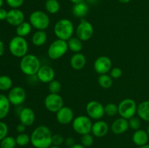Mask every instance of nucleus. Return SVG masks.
I'll use <instances>...</instances> for the list:
<instances>
[{"label": "nucleus", "instance_id": "obj_1", "mask_svg": "<svg viewBox=\"0 0 149 148\" xmlns=\"http://www.w3.org/2000/svg\"><path fill=\"white\" fill-rule=\"evenodd\" d=\"M31 143L35 148H49L52 145V134L46 126H39L32 131Z\"/></svg>", "mask_w": 149, "mask_h": 148}, {"label": "nucleus", "instance_id": "obj_2", "mask_svg": "<svg viewBox=\"0 0 149 148\" xmlns=\"http://www.w3.org/2000/svg\"><path fill=\"white\" fill-rule=\"evenodd\" d=\"M41 66L42 65L39 58L32 54H27L20 59V70L25 75L29 76L36 75Z\"/></svg>", "mask_w": 149, "mask_h": 148}, {"label": "nucleus", "instance_id": "obj_3", "mask_svg": "<svg viewBox=\"0 0 149 148\" xmlns=\"http://www.w3.org/2000/svg\"><path fill=\"white\" fill-rule=\"evenodd\" d=\"M74 33V24L68 19H61L54 26V33L58 39L67 41L72 37Z\"/></svg>", "mask_w": 149, "mask_h": 148}, {"label": "nucleus", "instance_id": "obj_4", "mask_svg": "<svg viewBox=\"0 0 149 148\" xmlns=\"http://www.w3.org/2000/svg\"><path fill=\"white\" fill-rule=\"evenodd\" d=\"M9 50L13 56L22 58L28 54L29 44L24 37L16 36L9 43Z\"/></svg>", "mask_w": 149, "mask_h": 148}, {"label": "nucleus", "instance_id": "obj_5", "mask_svg": "<svg viewBox=\"0 0 149 148\" xmlns=\"http://www.w3.org/2000/svg\"><path fill=\"white\" fill-rule=\"evenodd\" d=\"M29 23L36 30H45L50 24V19L46 12L36 10L30 15Z\"/></svg>", "mask_w": 149, "mask_h": 148}, {"label": "nucleus", "instance_id": "obj_6", "mask_svg": "<svg viewBox=\"0 0 149 148\" xmlns=\"http://www.w3.org/2000/svg\"><path fill=\"white\" fill-rule=\"evenodd\" d=\"M68 50L66 41L56 39L50 44L47 49V55L51 59H58L63 57Z\"/></svg>", "mask_w": 149, "mask_h": 148}, {"label": "nucleus", "instance_id": "obj_7", "mask_svg": "<svg viewBox=\"0 0 149 148\" xmlns=\"http://www.w3.org/2000/svg\"><path fill=\"white\" fill-rule=\"evenodd\" d=\"M93 124L91 118L89 116L79 115L73 120L72 128L77 133L84 135L91 133Z\"/></svg>", "mask_w": 149, "mask_h": 148}, {"label": "nucleus", "instance_id": "obj_8", "mask_svg": "<svg viewBox=\"0 0 149 148\" xmlns=\"http://www.w3.org/2000/svg\"><path fill=\"white\" fill-rule=\"evenodd\" d=\"M138 105L135 100L130 98H127L122 100L118 104V114L120 117L129 120L135 116L137 113Z\"/></svg>", "mask_w": 149, "mask_h": 148}, {"label": "nucleus", "instance_id": "obj_9", "mask_svg": "<svg viewBox=\"0 0 149 148\" xmlns=\"http://www.w3.org/2000/svg\"><path fill=\"white\" fill-rule=\"evenodd\" d=\"M93 33H94V28L92 23L84 19L81 20L76 28L77 37L82 41L90 40L93 37Z\"/></svg>", "mask_w": 149, "mask_h": 148}, {"label": "nucleus", "instance_id": "obj_10", "mask_svg": "<svg viewBox=\"0 0 149 148\" xmlns=\"http://www.w3.org/2000/svg\"><path fill=\"white\" fill-rule=\"evenodd\" d=\"M86 112L87 116L93 120H100L104 116V106L98 101L92 100L89 102L86 106Z\"/></svg>", "mask_w": 149, "mask_h": 148}, {"label": "nucleus", "instance_id": "obj_11", "mask_svg": "<svg viewBox=\"0 0 149 148\" xmlns=\"http://www.w3.org/2000/svg\"><path fill=\"white\" fill-rule=\"evenodd\" d=\"M45 106L48 111L56 113L63 107V99L59 94L49 93L45 97Z\"/></svg>", "mask_w": 149, "mask_h": 148}, {"label": "nucleus", "instance_id": "obj_12", "mask_svg": "<svg viewBox=\"0 0 149 148\" xmlns=\"http://www.w3.org/2000/svg\"><path fill=\"white\" fill-rule=\"evenodd\" d=\"M7 97L10 104L16 106L20 105L26 100V92L23 87H13L10 89Z\"/></svg>", "mask_w": 149, "mask_h": 148}, {"label": "nucleus", "instance_id": "obj_13", "mask_svg": "<svg viewBox=\"0 0 149 148\" xmlns=\"http://www.w3.org/2000/svg\"><path fill=\"white\" fill-rule=\"evenodd\" d=\"M94 69L97 73L107 74L112 68L111 59L107 56L98 57L94 62Z\"/></svg>", "mask_w": 149, "mask_h": 148}, {"label": "nucleus", "instance_id": "obj_14", "mask_svg": "<svg viewBox=\"0 0 149 148\" xmlns=\"http://www.w3.org/2000/svg\"><path fill=\"white\" fill-rule=\"evenodd\" d=\"M74 119V111L67 106H63L56 113V120L62 125H67L72 123Z\"/></svg>", "mask_w": 149, "mask_h": 148}, {"label": "nucleus", "instance_id": "obj_15", "mask_svg": "<svg viewBox=\"0 0 149 148\" xmlns=\"http://www.w3.org/2000/svg\"><path fill=\"white\" fill-rule=\"evenodd\" d=\"M55 73L53 68L49 65H42L36 73L37 78L42 83L49 84L54 80Z\"/></svg>", "mask_w": 149, "mask_h": 148}, {"label": "nucleus", "instance_id": "obj_16", "mask_svg": "<svg viewBox=\"0 0 149 148\" xmlns=\"http://www.w3.org/2000/svg\"><path fill=\"white\" fill-rule=\"evenodd\" d=\"M24 13L18 9H12L7 12V23L13 26H17L24 22Z\"/></svg>", "mask_w": 149, "mask_h": 148}, {"label": "nucleus", "instance_id": "obj_17", "mask_svg": "<svg viewBox=\"0 0 149 148\" xmlns=\"http://www.w3.org/2000/svg\"><path fill=\"white\" fill-rule=\"evenodd\" d=\"M109 130V126L104 120H98L93 124L91 133L95 137L101 138L106 136Z\"/></svg>", "mask_w": 149, "mask_h": 148}, {"label": "nucleus", "instance_id": "obj_18", "mask_svg": "<svg viewBox=\"0 0 149 148\" xmlns=\"http://www.w3.org/2000/svg\"><path fill=\"white\" fill-rule=\"evenodd\" d=\"M20 123L26 126H30L35 121V113L30 107H24L19 114Z\"/></svg>", "mask_w": 149, "mask_h": 148}, {"label": "nucleus", "instance_id": "obj_19", "mask_svg": "<svg viewBox=\"0 0 149 148\" xmlns=\"http://www.w3.org/2000/svg\"><path fill=\"white\" fill-rule=\"evenodd\" d=\"M130 128L128 120L124 118H119L112 123L111 129L115 134H122L125 133Z\"/></svg>", "mask_w": 149, "mask_h": 148}, {"label": "nucleus", "instance_id": "obj_20", "mask_svg": "<svg viewBox=\"0 0 149 148\" xmlns=\"http://www.w3.org/2000/svg\"><path fill=\"white\" fill-rule=\"evenodd\" d=\"M87 63V58L84 56V54L79 52V53H74L72 55L70 59V64L73 69L76 71H79L84 68Z\"/></svg>", "mask_w": 149, "mask_h": 148}, {"label": "nucleus", "instance_id": "obj_21", "mask_svg": "<svg viewBox=\"0 0 149 148\" xmlns=\"http://www.w3.org/2000/svg\"><path fill=\"white\" fill-rule=\"evenodd\" d=\"M132 142L135 145L138 147L143 146L146 145L148 142L149 136L146 131L143 129H138L135 131L132 134Z\"/></svg>", "mask_w": 149, "mask_h": 148}, {"label": "nucleus", "instance_id": "obj_22", "mask_svg": "<svg viewBox=\"0 0 149 148\" xmlns=\"http://www.w3.org/2000/svg\"><path fill=\"white\" fill-rule=\"evenodd\" d=\"M89 12V6L84 1L74 4L72 8V13L75 17L82 18L87 15Z\"/></svg>", "mask_w": 149, "mask_h": 148}, {"label": "nucleus", "instance_id": "obj_23", "mask_svg": "<svg viewBox=\"0 0 149 148\" xmlns=\"http://www.w3.org/2000/svg\"><path fill=\"white\" fill-rule=\"evenodd\" d=\"M47 40V34L45 30H37L31 37V42L34 46H42L45 44Z\"/></svg>", "mask_w": 149, "mask_h": 148}, {"label": "nucleus", "instance_id": "obj_24", "mask_svg": "<svg viewBox=\"0 0 149 148\" xmlns=\"http://www.w3.org/2000/svg\"><path fill=\"white\" fill-rule=\"evenodd\" d=\"M137 113L141 120L149 122V100L142 102L138 104Z\"/></svg>", "mask_w": 149, "mask_h": 148}, {"label": "nucleus", "instance_id": "obj_25", "mask_svg": "<svg viewBox=\"0 0 149 148\" xmlns=\"http://www.w3.org/2000/svg\"><path fill=\"white\" fill-rule=\"evenodd\" d=\"M10 102L8 97L4 94H0V119H3L8 115Z\"/></svg>", "mask_w": 149, "mask_h": 148}, {"label": "nucleus", "instance_id": "obj_26", "mask_svg": "<svg viewBox=\"0 0 149 148\" xmlns=\"http://www.w3.org/2000/svg\"><path fill=\"white\" fill-rule=\"evenodd\" d=\"M67 44H68V49H70L71 52H74V53H79L81 52L83 48L82 41L80 40L77 36L76 37L72 36L71 39L67 41Z\"/></svg>", "mask_w": 149, "mask_h": 148}, {"label": "nucleus", "instance_id": "obj_27", "mask_svg": "<svg viewBox=\"0 0 149 148\" xmlns=\"http://www.w3.org/2000/svg\"><path fill=\"white\" fill-rule=\"evenodd\" d=\"M32 30V26L29 22H23L16 26V34L18 36L21 37H25L28 36Z\"/></svg>", "mask_w": 149, "mask_h": 148}, {"label": "nucleus", "instance_id": "obj_28", "mask_svg": "<svg viewBox=\"0 0 149 148\" xmlns=\"http://www.w3.org/2000/svg\"><path fill=\"white\" fill-rule=\"evenodd\" d=\"M97 82L100 87L103 89H109L113 85V79L111 75L108 74H102L99 75L97 78Z\"/></svg>", "mask_w": 149, "mask_h": 148}, {"label": "nucleus", "instance_id": "obj_29", "mask_svg": "<svg viewBox=\"0 0 149 148\" xmlns=\"http://www.w3.org/2000/svg\"><path fill=\"white\" fill-rule=\"evenodd\" d=\"M61 5L58 0H47L45 2V9L50 14H56L59 12Z\"/></svg>", "mask_w": 149, "mask_h": 148}, {"label": "nucleus", "instance_id": "obj_30", "mask_svg": "<svg viewBox=\"0 0 149 148\" xmlns=\"http://www.w3.org/2000/svg\"><path fill=\"white\" fill-rule=\"evenodd\" d=\"M13 86V81L11 78L7 75H0V90L7 91L11 89Z\"/></svg>", "mask_w": 149, "mask_h": 148}, {"label": "nucleus", "instance_id": "obj_31", "mask_svg": "<svg viewBox=\"0 0 149 148\" xmlns=\"http://www.w3.org/2000/svg\"><path fill=\"white\" fill-rule=\"evenodd\" d=\"M17 145L15 138L13 136H7L0 142L1 148H15Z\"/></svg>", "mask_w": 149, "mask_h": 148}, {"label": "nucleus", "instance_id": "obj_32", "mask_svg": "<svg viewBox=\"0 0 149 148\" xmlns=\"http://www.w3.org/2000/svg\"><path fill=\"white\" fill-rule=\"evenodd\" d=\"M16 143L17 145L20 147L26 146L29 142H31V137L30 136L26 133H19L17 136L15 137Z\"/></svg>", "mask_w": 149, "mask_h": 148}, {"label": "nucleus", "instance_id": "obj_33", "mask_svg": "<svg viewBox=\"0 0 149 148\" xmlns=\"http://www.w3.org/2000/svg\"><path fill=\"white\" fill-rule=\"evenodd\" d=\"M104 110L105 115L113 117L118 113V105L114 103H109L104 107Z\"/></svg>", "mask_w": 149, "mask_h": 148}, {"label": "nucleus", "instance_id": "obj_34", "mask_svg": "<svg viewBox=\"0 0 149 148\" xmlns=\"http://www.w3.org/2000/svg\"><path fill=\"white\" fill-rule=\"evenodd\" d=\"M61 84L58 80H52L51 82L49 83L48 86V89H49V93L52 94H59L61 90Z\"/></svg>", "mask_w": 149, "mask_h": 148}, {"label": "nucleus", "instance_id": "obj_35", "mask_svg": "<svg viewBox=\"0 0 149 148\" xmlns=\"http://www.w3.org/2000/svg\"><path fill=\"white\" fill-rule=\"evenodd\" d=\"M94 142V137L91 133H87V134L81 135V144L85 147H90L93 145Z\"/></svg>", "mask_w": 149, "mask_h": 148}, {"label": "nucleus", "instance_id": "obj_36", "mask_svg": "<svg viewBox=\"0 0 149 148\" xmlns=\"http://www.w3.org/2000/svg\"><path fill=\"white\" fill-rule=\"evenodd\" d=\"M128 123H129L130 128L132 129V130L136 131L141 129V119L139 117L133 116L128 120Z\"/></svg>", "mask_w": 149, "mask_h": 148}, {"label": "nucleus", "instance_id": "obj_37", "mask_svg": "<svg viewBox=\"0 0 149 148\" xmlns=\"http://www.w3.org/2000/svg\"><path fill=\"white\" fill-rule=\"evenodd\" d=\"M64 140H65V139L63 138V136L61 134H60V133H55V134L52 135V145L60 147L61 145L64 143Z\"/></svg>", "mask_w": 149, "mask_h": 148}, {"label": "nucleus", "instance_id": "obj_38", "mask_svg": "<svg viewBox=\"0 0 149 148\" xmlns=\"http://www.w3.org/2000/svg\"><path fill=\"white\" fill-rule=\"evenodd\" d=\"M8 133V126L5 123L0 121V141L7 136Z\"/></svg>", "mask_w": 149, "mask_h": 148}, {"label": "nucleus", "instance_id": "obj_39", "mask_svg": "<svg viewBox=\"0 0 149 148\" xmlns=\"http://www.w3.org/2000/svg\"><path fill=\"white\" fill-rule=\"evenodd\" d=\"M6 2L13 9H18L23 5L24 0H6Z\"/></svg>", "mask_w": 149, "mask_h": 148}, {"label": "nucleus", "instance_id": "obj_40", "mask_svg": "<svg viewBox=\"0 0 149 148\" xmlns=\"http://www.w3.org/2000/svg\"><path fill=\"white\" fill-rule=\"evenodd\" d=\"M110 75L112 78L117 79L122 75V71L118 67H114L110 71Z\"/></svg>", "mask_w": 149, "mask_h": 148}, {"label": "nucleus", "instance_id": "obj_41", "mask_svg": "<svg viewBox=\"0 0 149 148\" xmlns=\"http://www.w3.org/2000/svg\"><path fill=\"white\" fill-rule=\"evenodd\" d=\"M64 144H65V145L66 147L71 148V147L74 146L76 143H75V140H74V138L67 137L66 139H65V140H64Z\"/></svg>", "mask_w": 149, "mask_h": 148}, {"label": "nucleus", "instance_id": "obj_42", "mask_svg": "<svg viewBox=\"0 0 149 148\" xmlns=\"http://www.w3.org/2000/svg\"><path fill=\"white\" fill-rule=\"evenodd\" d=\"M8 12L3 8H0V20H4L7 19Z\"/></svg>", "mask_w": 149, "mask_h": 148}, {"label": "nucleus", "instance_id": "obj_43", "mask_svg": "<svg viewBox=\"0 0 149 148\" xmlns=\"http://www.w3.org/2000/svg\"><path fill=\"white\" fill-rule=\"evenodd\" d=\"M26 126H24V125L22 124V123H20V124L17 125V127H16V131H17L19 133H24L25 131H26Z\"/></svg>", "mask_w": 149, "mask_h": 148}, {"label": "nucleus", "instance_id": "obj_44", "mask_svg": "<svg viewBox=\"0 0 149 148\" xmlns=\"http://www.w3.org/2000/svg\"><path fill=\"white\" fill-rule=\"evenodd\" d=\"M4 50H5V49H4V43L0 40V56H2L4 55Z\"/></svg>", "mask_w": 149, "mask_h": 148}, {"label": "nucleus", "instance_id": "obj_45", "mask_svg": "<svg viewBox=\"0 0 149 148\" xmlns=\"http://www.w3.org/2000/svg\"><path fill=\"white\" fill-rule=\"evenodd\" d=\"M71 148H86L85 147L83 146L81 144H75L74 146L71 147Z\"/></svg>", "mask_w": 149, "mask_h": 148}, {"label": "nucleus", "instance_id": "obj_46", "mask_svg": "<svg viewBox=\"0 0 149 148\" xmlns=\"http://www.w3.org/2000/svg\"><path fill=\"white\" fill-rule=\"evenodd\" d=\"M70 1H71L74 4H77V3H79V2H82V1H84L85 0H69Z\"/></svg>", "mask_w": 149, "mask_h": 148}, {"label": "nucleus", "instance_id": "obj_47", "mask_svg": "<svg viewBox=\"0 0 149 148\" xmlns=\"http://www.w3.org/2000/svg\"><path fill=\"white\" fill-rule=\"evenodd\" d=\"M119 2L123 3V4H127V3H129L131 0H118Z\"/></svg>", "mask_w": 149, "mask_h": 148}, {"label": "nucleus", "instance_id": "obj_48", "mask_svg": "<svg viewBox=\"0 0 149 148\" xmlns=\"http://www.w3.org/2000/svg\"><path fill=\"white\" fill-rule=\"evenodd\" d=\"M138 148H149V145L148 144H146V145H143V146H141V147H139Z\"/></svg>", "mask_w": 149, "mask_h": 148}, {"label": "nucleus", "instance_id": "obj_49", "mask_svg": "<svg viewBox=\"0 0 149 148\" xmlns=\"http://www.w3.org/2000/svg\"><path fill=\"white\" fill-rule=\"evenodd\" d=\"M3 4H4V0H0V8H1Z\"/></svg>", "mask_w": 149, "mask_h": 148}, {"label": "nucleus", "instance_id": "obj_50", "mask_svg": "<svg viewBox=\"0 0 149 148\" xmlns=\"http://www.w3.org/2000/svg\"><path fill=\"white\" fill-rule=\"evenodd\" d=\"M49 148H61L59 146H55V145H52L51 147H49Z\"/></svg>", "mask_w": 149, "mask_h": 148}, {"label": "nucleus", "instance_id": "obj_51", "mask_svg": "<svg viewBox=\"0 0 149 148\" xmlns=\"http://www.w3.org/2000/svg\"><path fill=\"white\" fill-rule=\"evenodd\" d=\"M147 133H148V136H149V125H148V128H147Z\"/></svg>", "mask_w": 149, "mask_h": 148}]
</instances>
